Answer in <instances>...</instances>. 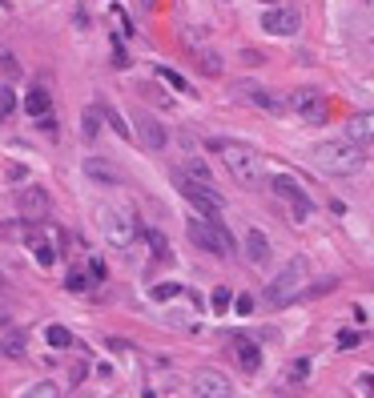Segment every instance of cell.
<instances>
[{"label": "cell", "instance_id": "1", "mask_svg": "<svg viewBox=\"0 0 374 398\" xmlns=\"http://www.w3.org/2000/svg\"><path fill=\"white\" fill-rule=\"evenodd\" d=\"M210 149L222 153V161H226V169H230V177L237 186L246 189L266 186V165H262V153L254 145H246V141H210Z\"/></svg>", "mask_w": 374, "mask_h": 398}, {"label": "cell", "instance_id": "2", "mask_svg": "<svg viewBox=\"0 0 374 398\" xmlns=\"http://www.w3.org/2000/svg\"><path fill=\"white\" fill-rule=\"evenodd\" d=\"M314 161L322 173H334V177H351L358 173L362 165H366V153L351 145V141H322L318 149H314Z\"/></svg>", "mask_w": 374, "mask_h": 398}, {"label": "cell", "instance_id": "3", "mask_svg": "<svg viewBox=\"0 0 374 398\" xmlns=\"http://www.w3.org/2000/svg\"><path fill=\"white\" fill-rule=\"evenodd\" d=\"M306 278H310V266L306 258H294L290 266H282V274L270 286H266V294H262V302L270 306V310H282V306H290L298 294H306Z\"/></svg>", "mask_w": 374, "mask_h": 398}, {"label": "cell", "instance_id": "4", "mask_svg": "<svg viewBox=\"0 0 374 398\" xmlns=\"http://www.w3.org/2000/svg\"><path fill=\"white\" fill-rule=\"evenodd\" d=\"M173 181H177V189H181V197H186L189 206L197 210V217H210V221H217L222 217V210H226V197L213 189V181H197V177H189V173H173Z\"/></svg>", "mask_w": 374, "mask_h": 398}, {"label": "cell", "instance_id": "5", "mask_svg": "<svg viewBox=\"0 0 374 398\" xmlns=\"http://www.w3.org/2000/svg\"><path fill=\"white\" fill-rule=\"evenodd\" d=\"M97 221H101V234L109 237L117 250L125 246H133V237L141 234V221L133 210H125V206H101L97 210Z\"/></svg>", "mask_w": 374, "mask_h": 398}, {"label": "cell", "instance_id": "6", "mask_svg": "<svg viewBox=\"0 0 374 398\" xmlns=\"http://www.w3.org/2000/svg\"><path fill=\"white\" fill-rule=\"evenodd\" d=\"M189 241L197 246V250H206V254H213V258H230L234 254V237H230V230L222 226V221H210V217H193L186 226Z\"/></svg>", "mask_w": 374, "mask_h": 398}, {"label": "cell", "instance_id": "7", "mask_svg": "<svg viewBox=\"0 0 374 398\" xmlns=\"http://www.w3.org/2000/svg\"><path fill=\"white\" fill-rule=\"evenodd\" d=\"M266 186L274 189V193H278L282 201H286V206L294 210V217H298V221H306V217L314 213V201L306 197V189L298 186V181H294L290 173H274V177H266Z\"/></svg>", "mask_w": 374, "mask_h": 398}, {"label": "cell", "instance_id": "8", "mask_svg": "<svg viewBox=\"0 0 374 398\" xmlns=\"http://www.w3.org/2000/svg\"><path fill=\"white\" fill-rule=\"evenodd\" d=\"M290 109H294L306 125H326V113H330L322 89H294V93H290Z\"/></svg>", "mask_w": 374, "mask_h": 398}, {"label": "cell", "instance_id": "9", "mask_svg": "<svg viewBox=\"0 0 374 398\" xmlns=\"http://www.w3.org/2000/svg\"><path fill=\"white\" fill-rule=\"evenodd\" d=\"M193 395L197 398H234V386H230V378L222 375V370L201 366V370L193 375Z\"/></svg>", "mask_w": 374, "mask_h": 398}, {"label": "cell", "instance_id": "10", "mask_svg": "<svg viewBox=\"0 0 374 398\" xmlns=\"http://www.w3.org/2000/svg\"><path fill=\"white\" fill-rule=\"evenodd\" d=\"M17 210L24 213V221H45L48 217V210H52V201H48V193L41 186H28V189H21L17 193Z\"/></svg>", "mask_w": 374, "mask_h": 398}, {"label": "cell", "instance_id": "11", "mask_svg": "<svg viewBox=\"0 0 374 398\" xmlns=\"http://www.w3.org/2000/svg\"><path fill=\"white\" fill-rule=\"evenodd\" d=\"M230 350H234V358H237V366H242V370H250V375L262 370V346H257L250 334L234 330V334H230Z\"/></svg>", "mask_w": 374, "mask_h": 398}, {"label": "cell", "instance_id": "12", "mask_svg": "<svg viewBox=\"0 0 374 398\" xmlns=\"http://www.w3.org/2000/svg\"><path fill=\"white\" fill-rule=\"evenodd\" d=\"M133 129H137V137L149 145V149H165V141H169V133H165V125L153 113H145V109H137L133 113Z\"/></svg>", "mask_w": 374, "mask_h": 398}, {"label": "cell", "instance_id": "13", "mask_svg": "<svg viewBox=\"0 0 374 398\" xmlns=\"http://www.w3.org/2000/svg\"><path fill=\"white\" fill-rule=\"evenodd\" d=\"M262 28H266L270 37H290V32H298V17L286 12V8H270V12L262 17Z\"/></svg>", "mask_w": 374, "mask_h": 398}, {"label": "cell", "instance_id": "14", "mask_svg": "<svg viewBox=\"0 0 374 398\" xmlns=\"http://www.w3.org/2000/svg\"><path fill=\"white\" fill-rule=\"evenodd\" d=\"M371 133H374V117H371V109H362L358 117H351V125H346V141H351V145H358L362 153L371 149Z\"/></svg>", "mask_w": 374, "mask_h": 398}, {"label": "cell", "instance_id": "15", "mask_svg": "<svg viewBox=\"0 0 374 398\" xmlns=\"http://www.w3.org/2000/svg\"><path fill=\"white\" fill-rule=\"evenodd\" d=\"M246 258L254 261V266H266V261H270V237L262 234V230H250V234H246Z\"/></svg>", "mask_w": 374, "mask_h": 398}, {"label": "cell", "instance_id": "16", "mask_svg": "<svg viewBox=\"0 0 374 398\" xmlns=\"http://www.w3.org/2000/svg\"><path fill=\"white\" fill-rule=\"evenodd\" d=\"M242 101H250L254 109H270V113H278L282 109V101L270 89H257V85H242Z\"/></svg>", "mask_w": 374, "mask_h": 398}, {"label": "cell", "instance_id": "17", "mask_svg": "<svg viewBox=\"0 0 374 398\" xmlns=\"http://www.w3.org/2000/svg\"><path fill=\"white\" fill-rule=\"evenodd\" d=\"M28 246H32V254H37V261H41V266H52V261H57L52 246L41 237V226H28Z\"/></svg>", "mask_w": 374, "mask_h": 398}, {"label": "cell", "instance_id": "18", "mask_svg": "<svg viewBox=\"0 0 374 398\" xmlns=\"http://www.w3.org/2000/svg\"><path fill=\"white\" fill-rule=\"evenodd\" d=\"M24 109L41 121V117H48V109H52V97H48L45 89H32V93L24 97Z\"/></svg>", "mask_w": 374, "mask_h": 398}, {"label": "cell", "instance_id": "19", "mask_svg": "<svg viewBox=\"0 0 374 398\" xmlns=\"http://www.w3.org/2000/svg\"><path fill=\"white\" fill-rule=\"evenodd\" d=\"M85 173H89V177H97V181H113V186L121 181L117 169H113L109 161H97V157H89V161H85Z\"/></svg>", "mask_w": 374, "mask_h": 398}, {"label": "cell", "instance_id": "20", "mask_svg": "<svg viewBox=\"0 0 374 398\" xmlns=\"http://www.w3.org/2000/svg\"><path fill=\"white\" fill-rule=\"evenodd\" d=\"M97 109H101V113H105V121H109V125H113V133H117V137H133V129H129V125H125V117H121L117 109H113V105H109V101H101V105H97Z\"/></svg>", "mask_w": 374, "mask_h": 398}, {"label": "cell", "instance_id": "21", "mask_svg": "<svg viewBox=\"0 0 374 398\" xmlns=\"http://www.w3.org/2000/svg\"><path fill=\"white\" fill-rule=\"evenodd\" d=\"M145 234V241H149V250H153V258H161V261H173V254H169V241H165L161 230H141Z\"/></svg>", "mask_w": 374, "mask_h": 398}, {"label": "cell", "instance_id": "22", "mask_svg": "<svg viewBox=\"0 0 374 398\" xmlns=\"http://www.w3.org/2000/svg\"><path fill=\"white\" fill-rule=\"evenodd\" d=\"M21 398H61V386H57V382H32V386H28V390H24Z\"/></svg>", "mask_w": 374, "mask_h": 398}, {"label": "cell", "instance_id": "23", "mask_svg": "<svg viewBox=\"0 0 374 398\" xmlns=\"http://www.w3.org/2000/svg\"><path fill=\"white\" fill-rule=\"evenodd\" d=\"M0 354L21 358V354H24V334H8V338H0Z\"/></svg>", "mask_w": 374, "mask_h": 398}, {"label": "cell", "instance_id": "24", "mask_svg": "<svg viewBox=\"0 0 374 398\" xmlns=\"http://www.w3.org/2000/svg\"><path fill=\"white\" fill-rule=\"evenodd\" d=\"M65 286H69L72 294H85V290H89V274H85V270H69Z\"/></svg>", "mask_w": 374, "mask_h": 398}, {"label": "cell", "instance_id": "25", "mask_svg": "<svg viewBox=\"0 0 374 398\" xmlns=\"http://www.w3.org/2000/svg\"><path fill=\"white\" fill-rule=\"evenodd\" d=\"M97 129H101V109H97V105H89V109H85V137L93 141Z\"/></svg>", "mask_w": 374, "mask_h": 398}, {"label": "cell", "instance_id": "26", "mask_svg": "<svg viewBox=\"0 0 374 398\" xmlns=\"http://www.w3.org/2000/svg\"><path fill=\"white\" fill-rule=\"evenodd\" d=\"M45 338H48V346H69V342H72V334L65 326H48Z\"/></svg>", "mask_w": 374, "mask_h": 398}, {"label": "cell", "instance_id": "27", "mask_svg": "<svg viewBox=\"0 0 374 398\" xmlns=\"http://www.w3.org/2000/svg\"><path fill=\"white\" fill-rule=\"evenodd\" d=\"M177 294H181L177 281H161V286H153V298H157V302H169V298H177Z\"/></svg>", "mask_w": 374, "mask_h": 398}, {"label": "cell", "instance_id": "28", "mask_svg": "<svg viewBox=\"0 0 374 398\" xmlns=\"http://www.w3.org/2000/svg\"><path fill=\"white\" fill-rule=\"evenodd\" d=\"M157 77H161L165 85H173V89H181V93H186L189 85H186V77H181V72H173V69H157Z\"/></svg>", "mask_w": 374, "mask_h": 398}, {"label": "cell", "instance_id": "29", "mask_svg": "<svg viewBox=\"0 0 374 398\" xmlns=\"http://www.w3.org/2000/svg\"><path fill=\"white\" fill-rule=\"evenodd\" d=\"M358 342H362L358 330H342V334H338V346H342V350H351V346H358Z\"/></svg>", "mask_w": 374, "mask_h": 398}, {"label": "cell", "instance_id": "30", "mask_svg": "<svg viewBox=\"0 0 374 398\" xmlns=\"http://www.w3.org/2000/svg\"><path fill=\"white\" fill-rule=\"evenodd\" d=\"M85 274H89V281H105V261L89 258V270H85Z\"/></svg>", "mask_w": 374, "mask_h": 398}, {"label": "cell", "instance_id": "31", "mask_svg": "<svg viewBox=\"0 0 374 398\" xmlns=\"http://www.w3.org/2000/svg\"><path fill=\"white\" fill-rule=\"evenodd\" d=\"M201 69L210 72V77H217V72H222V61H217L213 52H201Z\"/></svg>", "mask_w": 374, "mask_h": 398}, {"label": "cell", "instance_id": "32", "mask_svg": "<svg viewBox=\"0 0 374 398\" xmlns=\"http://www.w3.org/2000/svg\"><path fill=\"white\" fill-rule=\"evenodd\" d=\"M17 109V97H12V89H0V113H12Z\"/></svg>", "mask_w": 374, "mask_h": 398}, {"label": "cell", "instance_id": "33", "mask_svg": "<svg viewBox=\"0 0 374 398\" xmlns=\"http://www.w3.org/2000/svg\"><path fill=\"white\" fill-rule=\"evenodd\" d=\"M0 72H8V77H17V61H12L8 52H0Z\"/></svg>", "mask_w": 374, "mask_h": 398}, {"label": "cell", "instance_id": "34", "mask_svg": "<svg viewBox=\"0 0 374 398\" xmlns=\"http://www.w3.org/2000/svg\"><path fill=\"white\" fill-rule=\"evenodd\" d=\"M226 306H230V290H217L213 294V310H226Z\"/></svg>", "mask_w": 374, "mask_h": 398}, {"label": "cell", "instance_id": "35", "mask_svg": "<svg viewBox=\"0 0 374 398\" xmlns=\"http://www.w3.org/2000/svg\"><path fill=\"white\" fill-rule=\"evenodd\" d=\"M250 310H254V298H250V294H242V298H237V314H250Z\"/></svg>", "mask_w": 374, "mask_h": 398}, {"label": "cell", "instance_id": "36", "mask_svg": "<svg viewBox=\"0 0 374 398\" xmlns=\"http://www.w3.org/2000/svg\"><path fill=\"white\" fill-rule=\"evenodd\" d=\"M41 129H45V133H57V121H52V113H48V117H41Z\"/></svg>", "mask_w": 374, "mask_h": 398}, {"label": "cell", "instance_id": "37", "mask_svg": "<svg viewBox=\"0 0 374 398\" xmlns=\"http://www.w3.org/2000/svg\"><path fill=\"white\" fill-rule=\"evenodd\" d=\"M4 322H8V318H4V314H0V326H4Z\"/></svg>", "mask_w": 374, "mask_h": 398}, {"label": "cell", "instance_id": "38", "mask_svg": "<svg viewBox=\"0 0 374 398\" xmlns=\"http://www.w3.org/2000/svg\"><path fill=\"white\" fill-rule=\"evenodd\" d=\"M266 4H274V0H266Z\"/></svg>", "mask_w": 374, "mask_h": 398}]
</instances>
